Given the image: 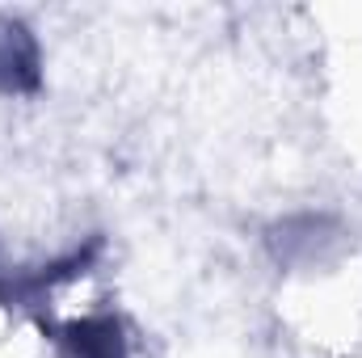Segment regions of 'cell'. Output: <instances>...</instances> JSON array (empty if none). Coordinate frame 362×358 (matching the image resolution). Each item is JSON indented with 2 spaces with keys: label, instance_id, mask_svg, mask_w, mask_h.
Wrapping results in <instances>:
<instances>
[{
  "label": "cell",
  "instance_id": "1",
  "mask_svg": "<svg viewBox=\"0 0 362 358\" xmlns=\"http://www.w3.org/2000/svg\"><path fill=\"white\" fill-rule=\"evenodd\" d=\"M68 350H72V358H122L118 321H114V316L76 321V325L68 329Z\"/></svg>",
  "mask_w": 362,
  "mask_h": 358
}]
</instances>
